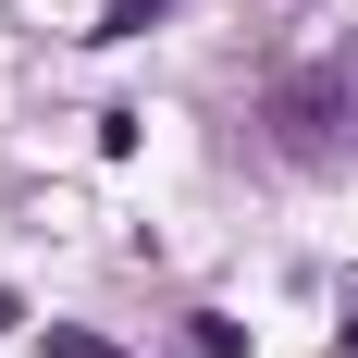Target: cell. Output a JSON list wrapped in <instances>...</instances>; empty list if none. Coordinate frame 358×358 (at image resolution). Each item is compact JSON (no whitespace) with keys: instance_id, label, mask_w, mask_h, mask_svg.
I'll list each match as a JSON object with an SVG mask.
<instances>
[{"instance_id":"obj_1","label":"cell","mask_w":358,"mask_h":358,"mask_svg":"<svg viewBox=\"0 0 358 358\" xmlns=\"http://www.w3.org/2000/svg\"><path fill=\"white\" fill-rule=\"evenodd\" d=\"M334 111H346V62H296V74H272V136H285L296 161H322V148H334Z\"/></svg>"},{"instance_id":"obj_2","label":"cell","mask_w":358,"mask_h":358,"mask_svg":"<svg viewBox=\"0 0 358 358\" xmlns=\"http://www.w3.org/2000/svg\"><path fill=\"white\" fill-rule=\"evenodd\" d=\"M50 358H124V346H99V334H50Z\"/></svg>"},{"instance_id":"obj_3","label":"cell","mask_w":358,"mask_h":358,"mask_svg":"<svg viewBox=\"0 0 358 358\" xmlns=\"http://www.w3.org/2000/svg\"><path fill=\"white\" fill-rule=\"evenodd\" d=\"M334 346H346V358H358V309H346V334H334Z\"/></svg>"},{"instance_id":"obj_4","label":"cell","mask_w":358,"mask_h":358,"mask_svg":"<svg viewBox=\"0 0 358 358\" xmlns=\"http://www.w3.org/2000/svg\"><path fill=\"white\" fill-rule=\"evenodd\" d=\"M13 322H25V309H13V296H0V334H13Z\"/></svg>"}]
</instances>
